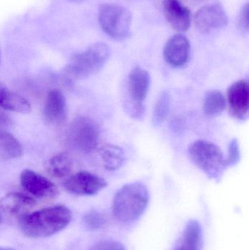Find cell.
I'll use <instances>...</instances> for the list:
<instances>
[{"label": "cell", "mask_w": 249, "mask_h": 250, "mask_svg": "<svg viewBox=\"0 0 249 250\" xmlns=\"http://www.w3.org/2000/svg\"><path fill=\"white\" fill-rule=\"evenodd\" d=\"M111 57V49L105 42H99L72 56L64 69L71 79H87L100 71Z\"/></svg>", "instance_id": "3"}, {"label": "cell", "mask_w": 249, "mask_h": 250, "mask_svg": "<svg viewBox=\"0 0 249 250\" xmlns=\"http://www.w3.org/2000/svg\"><path fill=\"white\" fill-rule=\"evenodd\" d=\"M20 182L26 192L39 199H53L58 195V188L52 182L30 169L22 171Z\"/></svg>", "instance_id": "9"}, {"label": "cell", "mask_w": 249, "mask_h": 250, "mask_svg": "<svg viewBox=\"0 0 249 250\" xmlns=\"http://www.w3.org/2000/svg\"><path fill=\"white\" fill-rule=\"evenodd\" d=\"M45 120L49 124L61 125L65 123L68 115L67 102L64 94L58 89L48 92L43 111Z\"/></svg>", "instance_id": "14"}, {"label": "cell", "mask_w": 249, "mask_h": 250, "mask_svg": "<svg viewBox=\"0 0 249 250\" xmlns=\"http://www.w3.org/2000/svg\"><path fill=\"white\" fill-rule=\"evenodd\" d=\"M98 21L104 32L116 41L127 39L131 32L132 17L130 10L115 4H102L98 11Z\"/></svg>", "instance_id": "5"}, {"label": "cell", "mask_w": 249, "mask_h": 250, "mask_svg": "<svg viewBox=\"0 0 249 250\" xmlns=\"http://www.w3.org/2000/svg\"><path fill=\"white\" fill-rule=\"evenodd\" d=\"M36 201L24 194L11 192L0 200V208L8 217L21 220L36 207Z\"/></svg>", "instance_id": "12"}, {"label": "cell", "mask_w": 249, "mask_h": 250, "mask_svg": "<svg viewBox=\"0 0 249 250\" xmlns=\"http://www.w3.org/2000/svg\"><path fill=\"white\" fill-rule=\"evenodd\" d=\"M99 155L104 167L108 170H118L125 161V153L121 147L114 144H106L101 147Z\"/></svg>", "instance_id": "18"}, {"label": "cell", "mask_w": 249, "mask_h": 250, "mask_svg": "<svg viewBox=\"0 0 249 250\" xmlns=\"http://www.w3.org/2000/svg\"><path fill=\"white\" fill-rule=\"evenodd\" d=\"M0 250H16L13 249V248H2V247H0Z\"/></svg>", "instance_id": "28"}, {"label": "cell", "mask_w": 249, "mask_h": 250, "mask_svg": "<svg viewBox=\"0 0 249 250\" xmlns=\"http://www.w3.org/2000/svg\"><path fill=\"white\" fill-rule=\"evenodd\" d=\"M100 129L96 122L80 117L73 120L67 132L69 145L83 153H90L97 147Z\"/></svg>", "instance_id": "6"}, {"label": "cell", "mask_w": 249, "mask_h": 250, "mask_svg": "<svg viewBox=\"0 0 249 250\" xmlns=\"http://www.w3.org/2000/svg\"><path fill=\"white\" fill-rule=\"evenodd\" d=\"M1 50H0V64H1Z\"/></svg>", "instance_id": "29"}, {"label": "cell", "mask_w": 249, "mask_h": 250, "mask_svg": "<svg viewBox=\"0 0 249 250\" xmlns=\"http://www.w3.org/2000/svg\"><path fill=\"white\" fill-rule=\"evenodd\" d=\"M0 108L16 113H29L31 105L29 101L19 94L9 89L0 82Z\"/></svg>", "instance_id": "17"}, {"label": "cell", "mask_w": 249, "mask_h": 250, "mask_svg": "<svg viewBox=\"0 0 249 250\" xmlns=\"http://www.w3.org/2000/svg\"><path fill=\"white\" fill-rule=\"evenodd\" d=\"M46 167L49 174L54 177H67L73 170V161L67 153H58L50 159Z\"/></svg>", "instance_id": "19"}, {"label": "cell", "mask_w": 249, "mask_h": 250, "mask_svg": "<svg viewBox=\"0 0 249 250\" xmlns=\"http://www.w3.org/2000/svg\"><path fill=\"white\" fill-rule=\"evenodd\" d=\"M190 51V41L187 37L178 34L167 41L164 47V59L172 67H181L188 61Z\"/></svg>", "instance_id": "13"}, {"label": "cell", "mask_w": 249, "mask_h": 250, "mask_svg": "<svg viewBox=\"0 0 249 250\" xmlns=\"http://www.w3.org/2000/svg\"><path fill=\"white\" fill-rule=\"evenodd\" d=\"M149 198V189L143 184L134 182L124 185L114 196L113 215L120 223H134L146 211Z\"/></svg>", "instance_id": "2"}, {"label": "cell", "mask_w": 249, "mask_h": 250, "mask_svg": "<svg viewBox=\"0 0 249 250\" xmlns=\"http://www.w3.org/2000/svg\"><path fill=\"white\" fill-rule=\"evenodd\" d=\"M203 231L197 220L188 222L174 250H201Z\"/></svg>", "instance_id": "16"}, {"label": "cell", "mask_w": 249, "mask_h": 250, "mask_svg": "<svg viewBox=\"0 0 249 250\" xmlns=\"http://www.w3.org/2000/svg\"><path fill=\"white\" fill-rule=\"evenodd\" d=\"M226 107V98L219 91L211 90L205 95L203 108L207 117H219L225 111Z\"/></svg>", "instance_id": "20"}, {"label": "cell", "mask_w": 249, "mask_h": 250, "mask_svg": "<svg viewBox=\"0 0 249 250\" xmlns=\"http://www.w3.org/2000/svg\"><path fill=\"white\" fill-rule=\"evenodd\" d=\"M249 6L248 3L243 6L238 16V27L243 32L249 31Z\"/></svg>", "instance_id": "26"}, {"label": "cell", "mask_w": 249, "mask_h": 250, "mask_svg": "<svg viewBox=\"0 0 249 250\" xmlns=\"http://www.w3.org/2000/svg\"><path fill=\"white\" fill-rule=\"evenodd\" d=\"M107 182L100 176L88 171H80L70 176L63 183L64 189L76 195H94L105 189Z\"/></svg>", "instance_id": "8"}, {"label": "cell", "mask_w": 249, "mask_h": 250, "mask_svg": "<svg viewBox=\"0 0 249 250\" xmlns=\"http://www.w3.org/2000/svg\"><path fill=\"white\" fill-rule=\"evenodd\" d=\"M0 223H1V215H0Z\"/></svg>", "instance_id": "30"}, {"label": "cell", "mask_w": 249, "mask_h": 250, "mask_svg": "<svg viewBox=\"0 0 249 250\" xmlns=\"http://www.w3.org/2000/svg\"><path fill=\"white\" fill-rule=\"evenodd\" d=\"M93 250H126V248L116 241L103 240L96 244Z\"/></svg>", "instance_id": "25"}, {"label": "cell", "mask_w": 249, "mask_h": 250, "mask_svg": "<svg viewBox=\"0 0 249 250\" xmlns=\"http://www.w3.org/2000/svg\"><path fill=\"white\" fill-rule=\"evenodd\" d=\"M240 160H241V150H240L239 143L236 138H233L231 140L228 147V155L226 158L227 167L236 166Z\"/></svg>", "instance_id": "24"}, {"label": "cell", "mask_w": 249, "mask_h": 250, "mask_svg": "<svg viewBox=\"0 0 249 250\" xmlns=\"http://www.w3.org/2000/svg\"><path fill=\"white\" fill-rule=\"evenodd\" d=\"M188 154L192 161L208 177L216 182L220 181L227 168L226 158L217 145L199 140L190 144Z\"/></svg>", "instance_id": "4"}, {"label": "cell", "mask_w": 249, "mask_h": 250, "mask_svg": "<svg viewBox=\"0 0 249 250\" xmlns=\"http://www.w3.org/2000/svg\"><path fill=\"white\" fill-rule=\"evenodd\" d=\"M194 21L195 26L202 33H209L225 27L229 19L224 7L218 3L201 7L196 13Z\"/></svg>", "instance_id": "10"}, {"label": "cell", "mask_w": 249, "mask_h": 250, "mask_svg": "<svg viewBox=\"0 0 249 250\" xmlns=\"http://www.w3.org/2000/svg\"><path fill=\"white\" fill-rule=\"evenodd\" d=\"M23 152L19 140L9 132L0 130V159L8 160L18 158Z\"/></svg>", "instance_id": "21"}, {"label": "cell", "mask_w": 249, "mask_h": 250, "mask_svg": "<svg viewBox=\"0 0 249 250\" xmlns=\"http://www.w3.org/2000/svg\"><path fill=\"white\" fill-rule=\"evenodd\" d=\"M85 226L89 230H96L104 229L108 226V220L102 213L92 210L88 212L83 218Z\"/></svg>", "instance_id": "23"}, {"label": "cell", "mask_w": 249, "mask_h": 250, "mask_svg": "<svg viewBox=\"0 0 249 250\" xmlns=\"http://www.w3.org/2000/svg\"><path fill=\"white\" fill-rule=\"evenodd\" d=\"M72 214L64 206L48 207L34 211L20 221V230L29 238H46L65 229L71 221Z\"/></svg>", "instance_id": "1"}, {"label": "cell", "mask_w": 249, "mask_h": 250, "mask_svg": "<svg viewBox=\"0 0 249 250\" xmlns=\"http://www.w3.org/2000/svg\"><path fill=\"white\" fill-rule=\"evenodd\" d=\"M67 1H70L71 3H76V4H78V3L83 2L85 0H67Z\"/></svg>", "instance_id": "27"}, {"label": "cell", "mask_w": 249, "mask_h": 250, "mask_svg": "<svg viewBox=\"0 0 249 250\" xmlns=\"http://www.w3.org/2000/svg\"><path fill=\"white\" fill-rule=\"evenodd\" d=\"M230 114L240 121H245L249 116V87L247 81L232 83L227 93Z\"/></svg>", "instance_id": "11"}, {"label": "cell", "mask_w": 249, "mask_h": 250, "mask_svg": "<svg viewBox=\"0 0 249 250\" xmlns=\"http://www.w3.org/2000/svg\"><path fill=\"white\" fill-rule=\"evenodd\" d=\"M163 12L167 21L177 32H187L190 27L191 12L180 0H165Z\"/></svg>", "instance_id": "15"}, {"label": "cell", "mask_w": 249, "mask_h": 250, "mask_svg": "<svg viewBox=\"0 0 249 250\" xmlns=\"http://www.w3.org/2000/svg\"><path fill=\"white\" fill-rule=\"evenodd\" d=\"M151 78L149 73L140 67H134L128 76L127 91L129 104L127 111L132 117L139 120L145 114L144 101L150 88Z\"/></svg>", "instance_id": "7"}, {"label": "cell", "mask_w": 249, "mask_h": 250, "mask_svg": "<svg viewBox=\"0 0 249 250\" xmlns=\"http://www.w3.org/2000/svg\"><path fill=\"white\" fill-rule=\"evenodd\" d=\"M171 107V95L168 91H163L158 97L153 107L152 123L155 126L163 124L169 115Z\"/></svg>", "instance_id": "22"}]
</instances>
